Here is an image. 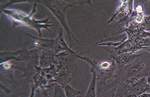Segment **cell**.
<instances>
[{
    "mask_svg": "<svg viewBox=\"0 0 150 97\" xmlns=\"http://www.w3.org/2000/svg\"><path fill=\"white\" fill-rule=\"evenodd\" d=\"M4 13L13 22V26H27L30 28L36 30L39 33L40 37H41V29H46L50 31L49 27H52L54 25L49 22V18L45 20H36L34 18V15L36 12V3L34 10L30 14H26L17 10H3Z\"/></svg>",
    "mask_w": 150,
    "mask_h": 97,
    "instance_id": "1",
    "label": "cell"
},
{
    "mask_svg": "<svg viewBox=\"0 0 150 97\" xmlns=\"http://www.w3.org/2000/svg\"><path fill=\"white\" fill-rule=\"evenodd\" d=\"M40 3L49 9V10L54 15V16L58 19L61 26L64 27V29H65V31H66V33L68 34V37H69L70 44H73V43H72L73 39L75 41H76L78 44H80L78 39L76 37V36L70 31V28L68 26V22L66 21V11H67V9H68V7L72 6L73 4H68V5L64 7L58 1H41Z\"/></svg>",
    "mask_w": 150,
    "mask_h": 97,
    "instance_id": "2",
    "label": "cell"
},
{
    "mask_svg": "<svg viewBox=\"0 0 150 97\" xmlns=\"http://www.w3.org/2000/svg\"><path fill=\"white\" fill-rule=\"evenodd\" d=\"M141 55H135L132 53H125L121 55L112 56V57L114 58V61L117 64L118 69H121V68H124L126 65L130 64L135 59H137V57L141 56Z\"/></svg>",
    "mask_w": 150,
    "mask_h": 97,
    "instance_id": "3",
    "label": "cell"
},
{
    "mask_svg": "<svg viewBox=\"0 0 150 97\" xmlns=\"http://www.w3.org/2000/svg\"><path fill=\"white\" fill-rule=\"evenodd\" d=\"M145 67H146V65L143 62H138V63L132 64L127 70V76L129 78V79L134 78L142 71H143Z\"/></svg>",
    "mask_w": 150,
    "mask_h": 97,
    "instance_id": "4",
    "label": "cell"
},
{
    "mask_svg": "<svg viewBox=\"0 0 150 97\" xmlns=\"http://www.w3.org/2000/svg\"><path fill=\"white\" fill-rule=\"evenodd\" d=\"M69 80H70L69 73L64 69V70H63L62 72L58 73V75L55 76V78L53 79V82L58 84V85H61L62 87H64L65 85H69Z\"/></svg>",
    "mask_w": 150,
    "mask_h": 97,
    "instance_id": "5",
    "label": "cell"
},
{
    "mask_svg": "<svg viewBox=\"0 0 150 97\" xmlns=\"http://www.w3.org/2000/svg\"><path fill=\"white\" fill-rule=\"evenodd\" d=\"M91 72L93 73L92 80L90 82V85L88 89L87 93L84 97H96V80H97V73L94 67L91 68Z\"/></svg>",
    "mask_w": 150,
    "mask_h": 97,
    "instance_id": "6",
    "label": "cell"
},
{
    "mask_svg": "<svg viewBox=\"0 0 150 97\" xmlns=\"http://www.w3.org/2000/svg\"><path fill=\"white\" fill-rule=\"evenodd\" d=\"M64 92L66 94L67 97H81L82 95V92L80 90H76L74 88H72L70 85H67L64 87Z\"/></svg>",
    "mask_w": 150,
    "mask_h": 97,
    "instance_id": "7",
    "label": "cell"
},
{
    "mask_svg": "<svg viewBox=\"0 0 150 97\" xmlns=\"http://www.w3.org/2000/svg\"><path fill=\"white\" fill-rule=\"evenodd\" d=\"M43 94H44V96L45 97H50L48 96V94H46V91H43ZM53 97H67L66 96V94L62 90L61 87L56 85L55 87V91H54V96Z\"/></svg>",
    "mask_w": 150,
    "mask_h": 97,
    "instance_id": "8",
    "label": "cell"
},
{
    "mask_svg": "<svg viewBox=\"0 0 150 97\" xmlns=\"http://www.w3.org/2000/svg\"><path fill=\"white\" fill-rule=\"evenodd\" d=\"M1 67H4L5 70H10L12 67V65L9 62V61H5L4 63H1Z\"/></svg>",
    "mask_w": 150,
    "mask_h": 97,
    "instance_id": "9",
    "label": "cell"
},
{
    "mask_svg": "<svg viewBox=\"0 0 150 97\" xmlns=\"http://www.w3.org/2000/svg\"><path fill=\"white\" fill-rule=\"evenodd\" d=\"M21 97H24V96H21Z\"/></svg>",
    "mask_w": 150,
    "mask_h": 97,
    "instance_id": "10",
    "label": "cell"
}]
</instances>
